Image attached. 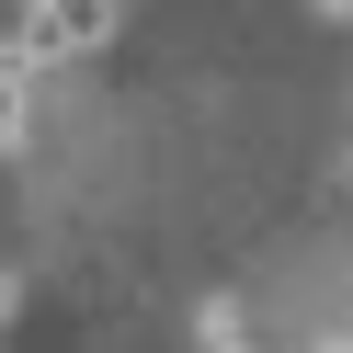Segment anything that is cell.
Instances as JSON below:
<instances>
[{"label":"cell","mask_w":353,"mask_h":353,"mask_svg":"<svg viewBox=\"0 0 353 353\" xmlns=\"http://www.w3.org/2000/svg\"><path fill=\"white\" fill-rule=\"evenodd\" d=\"M342 171H353V160H342Z\"/></svg>","instance_id":"obj_6"},{"label":"cell","mask_w":353,"mask_h":353,"mask_svg":"<svg viewBox=\"0 0 353 353\" xmlns=\"http://www.w3.org/2000/svg\"><path fill=\"white\" fill-rule=\"evenodd\" d=\"M330 12H353V0H330Z\"/></svg>","instance_id":"obj_5"},{"label":"cell","mask_w":353,"mask_h":353,"mask_svg":"<svg viewBox=\"0 0 353 353\" xmlns=\"http://www.w3.org/2000/svg\"><path fill=\"white\" fill-rule=\"evenodd\" d=\"M205 353H251V342H239V319H228V307H205Z\"/></svg>","instance_id":"obj_3"},{"label":"cell","mask_w":353,"mask_h":353,"mask_svg":"<svg viewBox=\"0 0 353 353\" xmlns=\"http://www.w3.org/2000/svg\"><path fill=\"white\" fill-rule=\"evenodd\" d=\"M23 114H34V46H23V34H0V148L23 137Z\"/></svg>","instance_id":"obj_2"},{"label":"cell","mask_w":353,"mask_h":353,"mask_svg":"<svg viewBox=\"0 0 353 353\" xmlns=\"http://www.w3.org/2000/svg\"><path fill=\"white\" fill-rule=\"evenodd\" d=\"M114 23H125V0H23V46H34V69H57V57H92Z\"/></svg>","instance_id":"obj_1"},{"label":"cell","mask_w":353,"mask_h":353,"mask_svg":"<svg viewBox=\"0 0 353 353\" xmlns=\"http://www.w3.org/2000/svg\"><path fill=\"white\" fill-rule=\"evenodd\" d=\"M12 307H23V285H12V274H0V330H12Z\"/></svg>","instance_id":"obj_4"}]
</instances>
